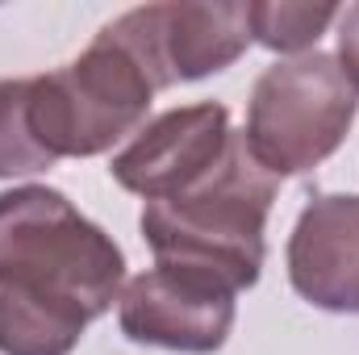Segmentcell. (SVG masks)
<instances>
[{"instance_id":"cell-9","label":"cell","mask_w":359,"mask_h":355,"mask_svg":"<svg viewBox=\"0 0 359 355\" xmlns=\"http://www.w3.org/2000/svg\"><path fill=\"white\" fill-rule=\"evenodd\" d=\"M88 318L0 284V355H72Z\"/></svg>"},{"instance_id":"cell-6","label":"cell","mask_w":359,"mask_h":355,"mask_svg":"<svg viewBox=\"0 0 359 355\" xmlns=\"http://www.w3.org/2000/svg\"><path fill=\"white\" fill-rule=\"evenodd\" d=\"M234 288L209 272L155 264L126 280L117 297V326L138 347L180 355H213L234 330Z\"/></svg>"},{"instance_id":"cell-3","label":"cell","mask_w":359,"mask_h":355,"mask_svg":"<svg viewBox=\"0 0 359 355\" xmlns=\"http://www.w3.org/2000/svg\"><path fill=\"white\" fill-rule=\"evenodd\" d=\"M155 80L104 29L88 51L46 76H29V126L55 159H92L147 126Z\"/></svg>"},{"instance_id":"cell-1","label":"cell","mask_w":359,"mask_h":355,"mask_svg":"<svg viewBox=\"0 0 359 355\" xmlns=\"http://www.w3.org/2000/svg\"><path fill=\"white\" fill-rule=\"evenodd\" d=\"M276 184L280 180L251 155L247 138L230 134V147L213 172L168 201H147L138 226L155 251V264L209 272L234 293L259 284Z\"/></svg>"},{"instance_id":"cell-8","label":"cell","mask_w":359,"mask_h":355,"mask_svg":"<svg viewBox=\"0 0 359 355\" xmlns=\"http://www.w3.org/2000/svg\"><path fill=\"white\" fill-rule=\"evenodd\" d=\"M288 280L326 314H359V196L318 192L288 234Z\"/></svg>"},{"instance_id":"cell-4","label":"cell","mask_w":359,"mask_h":355,"mask_svg":"<svg viewBox=\"0 0 359 355\" xmlns=\"http://www.w3.org/2000/svg\"><path fill=\"white\" fill-rule=\"evenodd\" d=\"M359 92L339 59L309 51L280 59L255 80L247 105V147L276 180L305 176L326 163L355 126Z\"/></svg>"},{"instance_id":"cell-11","label":"cell","mask_w":359,"mask_h":355,"mask_svg":"<svg viewBox=\"0 0 359 355\" xmlns=\"http://www.w3.org/2000/svg\"><path fill=\"white\" fill-rule=\"evenodd\" d=\"M59 159L34 138L29 126V76L0 80V180L50 172Z\"/></svg>"},{"instance_id":"cell-7","label":"cell","mask_w":359,"mask_h":355,"mask_svg":"<svg viewBox=\"0 0 359 355\" xmlns=\"http://www.w3.org/2000/svg\"><path fill=\"white\" fill-rule=\"evenodd\" d=\"M230 134L234 130L226 105L217 100L180 105L151 117L130 138V147L113 155L109 176L142 201H168L217 168V159L230 147Z\"/></svg>"},{"instance_id":"cell-12","label":"cell","mask_w":359,"mask_h":355,"mask_svg":"<svg viewBox=\"0 0 359 355\" xmlns=\"http://www.w3.org/2000/svg\"><path fill=\"white\" fill-rule=\"evenodd\" d=\"M339 67L351 80V88L359 92V4H347L339 13Z\"/></svg>"},{"instance_id":"cell-2","label":"cell","mask_w":359,"mask_h":355,"mask_svg":"<svg viewBox=\"0 0 359 355\" xmlns=\"http://www.w3.org/2000/svg\"><path fill=\"white\" fill-rule=\"evenodd\" d=\"M0 284L104 318L126 288V255L96 222H88L67 192L21 184L0 192Z\"/></svg>"},{"instance_id":"cell-10","label":"cell","mask_w":359,"mask_h":355,"mask_svg":"<svg viewBox=\"0 0 359 355\" xmlns=\"http://www.w3.org/2000/svg\"><path fill=\"white\" fill-rule=\"evenodd\" d=\"M339 4H297V0H251L247 25L251 42L276 55H309L318 38L339 21Z\"/></svg>"},{"instance_id":"cell-5","label":"cell","mask_w":359,"mask_h":355,"mask_svg":"<svg viewBox=\"0 0 359 355\" xmlns=\"http://www.w3.org/2000/svg\"><path fill=\"white\" fill-rule=\"evenodd\" d=\"M155 80V88L192 84L226 72L251 46L243 0H163L142 4L104 25Z\"/></svg>"}]
</instances>
